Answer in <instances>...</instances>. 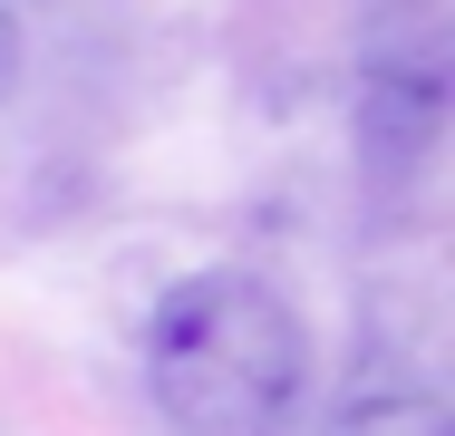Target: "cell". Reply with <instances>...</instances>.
Instances as JSON below:
<instances>
[{"label": "cell", "instance_id": "cell-1", "mask_svg": "<svg viewBox=\"0 0 455 436\" xmlns=\"http://www.w3.org/2000/svg\"><path fill=\"white\" fill-rule=\"evenodd\" d=\"M146 398L175 436H291L310 398V330L262 271L204 262L146 311Z\"/></svg>", "mask_w": 455, "mask_h": 436}, {"label": "cell", "instance_id": "cell-2", "mask_svg": "<svg viewBox=\"0 0 455 436\" xmlns=\"http://www.w3.org/2000/svg\"><path fill=\"white\" fill-rule=\"evenodd\" d=\"M446 136V39H436V10L407 0V20L387 39H368L359 69V156L368 174H417Z\"/></svg>", "mask_w": 455, "mask_h": 436}, {"label": "cell", "instance_id": "cell-3", "mask_svg": "<svg viewBox=\"0 0 455 436\" xmlns=\"http://www.w3.org/2000/svg\"><path fill=\"white\" fill-rule=\"evenodd\" d=\"M320 436H455V427H446L436 378H417V368H397V359H368L359 378L330 398Z\"/></svg>", "mask_w": 455, "mask_h": 436}, {"label": "cell", "instance_id": "cell-4", "mask_svg": "<svg viewBox=\"0 0 455 436\" xmlns=\"http://www.w3.org/2000/svg\"><path fill=\"white\" fill-rule=\"evenodd\" d=\"M20 59H29V49H20V20H10V10H0V97H10V87H20Z\"/></svg>", "mask_w": 455, "mask_h": 436}]
</instances>
